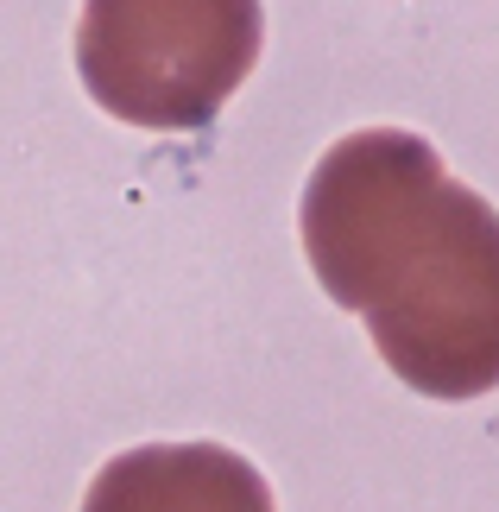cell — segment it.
Segmentation results:
<instances>
[{
    "label": "cell",
    "instance_id": "3",
    "mask_svg": "<svg viewBox=\"0 0 499 512\" xmlns=\"http://www.w3.org/2000/svg\"><path fill=\"white\" fill-rule=\"evenodd\" d=\"M83 512H278L266 475L222 443H146L89 481Z\"/></svg>",
    "mask_w": 499,
    "mask_h": 512
},
{
    "label": "cell",
    "instance_id": "1",
    "mask_svg": "<svg viewBox=\"0 0 499 512\" xmlns=\"http://www.w3.org/2000/svg\"><path fill=\"white\" fill-rule=\"evenodd\" d=\"M297 234L316 285L361 310L373 348L424 399L499 386V215L424 133L361 127L316 159Z\"/></svg>",
    "mask_w": 499,
    "mask_h": 512
},
{
    "label": "cell",
    "instance_id": "2",
    "mask_svg": "<svg viewBox=\"0 0 499 512\" xmlns=\"http://www.w3.org/2000/svg\"><path fill=\"white\" fill-rule=\"evenodd\" d=\"M259 45V0H83L76 76L114 121L196 133L253 76Z\"/></svg>",
    "mask_w": 499,
    "mask_h": 512
}]
</instances>
